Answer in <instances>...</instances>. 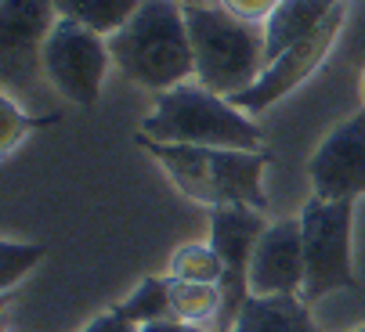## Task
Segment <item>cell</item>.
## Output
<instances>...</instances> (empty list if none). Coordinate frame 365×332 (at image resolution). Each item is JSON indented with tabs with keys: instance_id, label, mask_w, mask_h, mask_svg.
<instances>
[{
	"instance_id": "6",
	"label": "cell",
	"mask_w": 365,
	"mask_h": 332,
	"mask_svg": "<svg viewBox=\"0 0 365 332\" xmlns=\"http://www.w3.org/2000/svg\"><path fill=\"white\" fill-rule=\"evenodd\" d=\"M109 62H113L109 40L76 26V22H66V19L55 22V29L47 33V40L40 47V69L51 80V87L83 108L98 105Z\"/></svg>"
},
{
	"instance_id": "25",
	"label": "cell",
	"mask_w": 365,
	"mask_h": 332,
	"mask_svg": "<svg viewBox=\"0 0 365 332\" xmlns=\"http://www.w3.org/2000/svg\"><path fill=\"white\" fill-rule=\"evenodd\" d=\"M354 332H365V325H361V328H354Z\"/></svg>"
},
{
	"instance_id": "4",
	"label": "cell",
	"mask_w": 365,
	"mask_h": 332,
	"mask_svg": "<svg viewBox=\"0 0 365 332\" xmlns=\"http://www.w3.org/2000/svg\"><path fill=\"white\" fill-rule=\"evenodd\" d=\"M192 54H195V83L221 98H235L250 90L260 73L268 69L264 58V26L242 22L225 8L185 4Z\"/></svg>"
},
{
	"instance_id": "24",
	"label": "cell",
	"mask_w": 365,
	"mask_h": 332,
	"mask_svg": "<svg viewBox=\"0 0 365 332\" xmlns=\"http://www.w3.org/2000/svg\"><path fill=\"white\" fill-rule=\"evenodd\" d=\"M181 4H195V0H181Z\"/></svg>"
},
{
	"instance_id": "1",
	"label": "cell",
	"mask_w": 365,
	"mask_h": 332,
	"mask_svg": "<svg viewBox=\"0 0 365 332\" xmlns=\"http://www.w3.org/2000/svg\"><path fill=\"white\" fill-rule=\"evenodd\" d=\"M113 66L148 90H174L195 76V54L181 0H141L138 15L109 36Z\"/></svg>"
},
{
	"instance_id": "22",
	"label": "cell",
	"mask_w": 365,
	"mask_h": 332,
	"mask_svg": "<svg viewBox=\"0 0 365 332\" xmlns=\"http://www.w3.org/2000/svg\"><path fill=\"white\" fill-rule=\"evenodd\" d=\"M138 332H210V328H199V325H185V321H178V318H163V321L141 325Z\"/></svg>"
},
{
	"instance_id": "14",
	"label": "cell",
	"mask_w": 365,
	"mask_h": 332,
	"mask_svg": "<svg viewBox=\"0 0 365 332\" xmlns=\"http://www.w3.org/2000/svg\"><path fill=\"white\" fill-rule=\"evenodd\" d=\"M58 19L76 22L98 36H116L141 8V0H55Z\"/></svg>"
},
{
	"instance_id": "2",
	"label": "cell",
	"mask_w": 365,
	"mask_h": 332,
	"mask_svg": "<svg viewBox=\"0 0 365 332\" xmlns=\"http://www.w3.org/2000/svg\"><path fill=\"white\" fill-rule=\"evenodd\" d=\"M138 141L163 162L174 185L206 206H250L268 209L264 195V166L268 152H239V148H199V145H160L138 134Z\"/></svg>"
},
{
	"instance_id": "23",
	"label": "cell",
	"mask_w": 365,
	"mask_h": 332,
	"mask_svg": "<svg viewBox=\"0 0 365 332\" xmlns=\"http://www.w3.org/2000/svg\"><path fill=\"white\" fill-rule=\"evenodd\" d=\"M361 98H365V76H361Z\"/></svg>"
},
{
	"instance_id": "20",
	"label": "cell",
	"mask_w": 365,
	"mask_h": 332,
	"mask_svg": "<svg viewBox=\"0 0 365 332\" xmlns=\"http://www.w3.org/2000/svg\"><path fill=\"white\" fill-rule=\"evenodd\" d=\"M221 8L242 22H253V26H264L268 15L279 8V0H221Z\"/></svg>"
},
{
	"instance_id": "10",
	"label": "cell",
	"mask_w": 365,
	"mask_h": 332,
	"mask_svg": "<svg viewBox=\"0 0 365 332\" xmlns=\"http://www.w3.org/2000/svg\"><path fill=\"white\" fill-rule=\"evenodd\" d=\"M344 15H347V4H340V8L326 19V26H322L315 36H307L304 43L289 47L282 58H275L264 73H260V80H257L250 90H242V94H235V98H228V101H232L235 108H242L246 116H250V113H264L272 101H279V98H282L286 90H293L304 76L315 73V66L326 58V51H329V43H333V36H336Z\"/></svg>"
},
{
	"instance_id": "15",
	"label": "cell",
	"mask_w": 365,
	"mask_h": 332,
	"mask_svg": "<svg viewBox=\"0 0 365 332\" xmlns=\"http://www.w3.org/2000/svg\"><path fill=\"white\" fill-rule=\"evenodd\" d=\"M225 311V293L221 286H206V282H178L170 279V318L185 325H199L217 332Z\"/></svg>"
},
{
	"instance_id": "3",
	"label": "cell",
	"mask_w": 365,
	"mask_h": 332,
	"mask_svg": "<svg viewBox=\"0 0 365 332\" xmlns=\"http://www.w3.org/2000/svg\"><path fill=\"white\" fill-rule=\"evenodd\" d=\"M141 138L160 145H199V148H239L260 152V130L228 98L206 90L202 83H181L163 90L155 108L141 120Z\"/></svg>"
},
{
	"instance_id": "16",
	"label": "cell",
	"mask_w": 365,
	"mask_h": 332,
	"mask_svg": "<svg viewBox=\"0 0 365 332\" xmlns=\"http://www.w3.org/2000/svg\"><path fill=\"white\" fill-rule=\"evenodd\" d=\"M170 279H178V282H206V286H221V279H225V264H221V256H217V249L206 242V246H199V242H188V246H181L174 256H170Z\"/></svg>"
},
{
	"instance_id": "8",
	"label": "cell",
	"mask_w": 365,
	"mask_h": 332,
	"mask_svg": "<svg viewBox=\"0 0 365 332\" xmlns=\"http://www.w3.org/2000/svg\"><path fill=\"white\" fill-rule=\"evenodd\" d=\"M307 177L319 199L354 202L365 195V108L329 130L307 162Z\"/></svg>"
},
{
	"instance_id": "13",
	"label": "cell",
	"mask_w": 365,
	"mask_h": 332,
	"mask_svg": "<svg viewBox=\"0 0 365 332\" xmlns=\"http://www.w3.org/2000/svg\"><path fill=\"white\" fill-rule=\"evenodd\" d=\"M232 332H319L300 296H250Z\"/></svg>"
},
{
	"instance_id": "12",
	"label": "cell",
	"mask_w": 365,
	"mask_h": 332,
	"mask_svg": "<svg viewBox=\"0 0 365 332\" xmlns=\"http://www.w3.org/2000/svg\"><path fill=\"white\" fill-rule=\"evenodd\" d=\"M340 8V0H279V8L264 22V58L268 66L307 36H315L326 19Z\"/></svg>"
},
{
	"instance_id": "18",
	"label": "cell",
	"mask_w": 365,
	"mask_h": 332,
	"mask_svg": "<svg viewBox=\"0 0 365 332\" xmlns=\"http://www.w3.org/2000/svg\"><path fill=\"white\" fill-rule=\"evenodd\" d=\"M47 256V249L40 242H4L0 246V271H4V289H15V282H22L26 274Z\"/></svg>"
},
{
	"instance_id": "9",
	"label": "cell",
	"mask_w": 365,
	"mask_h": 332,
	"mask_svg": "<svg viewBox=\"0 0 365 332\" xmlns=\"http://www.w3.org/2000/svg\"><path fill=\"white\" fill-rule=\"evenodd\" d=\"M304 274H307V264H304L300 217L272 220L253 249L250 296H300Z\"/></svg>"
},
{
	"instance_id": "5",
	"label": "cell",
	"mask_w": 365,
	"mask_h": 332,
	"mask_svg": "<svg viewBox=\"0 0 365 332\" xmlns=\"http://www.w3.org/2000/svg\"><path fill=\"white\" fill-rule=\"evenodd\" d=\"M351 224H354V202H333L311 195L300 209V235H304V289L300 300L315 304L326 293L354 289V267H351Z\"/></svg>"
},
{
	"instance_id": "17",
	"label": "cell",
	"mask_w": 365,
	"mask_h": 332,
	"mask_svg": "<svg viewBox=\"0 0 365 332\" xmlns=\"http://www.w3.org/2000/svg\"><path fill=\"white\" fill-rule=\"evenodd\" d=\"M116 311L123 318H130L138 328L170 318V279H145Z\"/></svg>"
},
{
	"instance_id": "11",
	"label": "cell",
	"mask_w": 365,
	"mask_h": 332,
	"mask_svg": "<svg viewBox=\"0 0 365 332\" xmlns=\"http://www.w3.org/2000/svg\"><path fill=\"white\" fill-rule=\"evenodd\" d=\"M58 22L55 0H0V51H4V83H15L19 69L40 66V47Z\"/></svg>"
},
{
	"instance_id": "7",
	"label": "cell",
	"mask_w": 365,
	"mask_h": 332,
	"mask_svg": "<svg viewBox=\"0 0 365 332\" xmlns=\"http://www.w3.org/2000/svg\"><path fill=\"white\" fill-rule=\"evenodd\" d=\"M264 228H268L264 213L250 206H217L210 217V246L217 249L225 264V279H221L225 311H221L217 332H232L242 304L250 300V264Z\"/></svg>"
},
{
	"instance_id": "19",
	"label": "cell",
	"mask_w": 365,
	"mask_h": 332,
	"mask_svg": "<svg viewBox=\"0 0 365 332\" xmlns=\"http://www.w3.org/2000/svg\"><path fill=\"white\" fill-rule=\"evenodd\" d=\"M0 113H4V152H11L15 141H19L29 127H36V120H29V116L22 113L19 101H15L11 94H4V101H0Z\"/></svg>"
},
{
	"instance_id": "21",
	"label": "cell",
	"mask_w": 365,
	"mask_h": 332,
	"mask_svg": "<svg viewBox=\"0 0 365 332\" xmlns=\"http://www.w3.org/2000/svg\"><path fill=\"white\" fill-rule=\"evenodd\" d=\"M83 332H138V325L130 318H123L120 311H109V314H98Z\"/></svg>"
}]
</instances>
